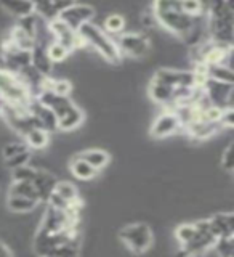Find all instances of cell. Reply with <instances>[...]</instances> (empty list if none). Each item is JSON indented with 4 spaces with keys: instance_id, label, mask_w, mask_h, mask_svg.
<instances>
[{
    "instance_id": "cell-33",
    "label": "cell",
    "mask_w": 234,
    "mask_h": 257,
    "mask_svg": "<svg viewBox=\"0 0 234 257\" xmlns=\"http://www.w3.org/2000/svg\"><path fill=\"white\" fill-rule=\"evenodd\" d=\"M24 151H31V150L28 148L26 142H8V143L5 145V147H4V150H2V153H4V159L13 158V156H16V155H21V153H24Z\"/></svg>"
},
{
    "instance_id": "cell-4",
    "label": "cell",
    "mask_w": 234,
    "mask_h": 257,
    "mask_svg": "<svg viewBox=\"0 0 234 257\" xmlns=\"http://www.w3.org/2000/svg\"><path fill=\"white\" fill-rule=\"evenodd\" d=\"M77 32L84 37V40L87 42V47L93 48V50L96 53H100L108 63L117 64V63H120V60H122V55L119 52L116 40L111 36H108L101 26H96L93 23H87Z\"/></svg>"
},
{
    "instance_id": "cell-7",
    "label": "cell",
    "mask_w": 234,
    "mask_h": 257,
    "mask_svg": "<svg viewBox=\"0 0 234 257\" xmlns=\"http://www.w3.org/2000/svg\"><path fill=\"white\" fill-rule=\"evenodd\" d=\"M0 114L7 125L21 137H26L32 128H37L34 117L31 116L29 106H13V104L0 103Z\"/></svg>"
},
{
    "instance_id": "cell-5",
    "label": "cell",
    "mask_w": 234,
    "mask_h": 257,
    "mask_svg": "<svg viewBox=\"0 0 234 257\" xmlns=\"http://www.w3.org/2000/svg\"><path fill=\"white\" fill-rule=\"evenodd\" d=\"M34 95L26 82L13 72L0 68V103L13 106H29Z\"/></svg>"
},
{
    "instance_id": "cell-37",
    "label": "cell",
    "mask_w": 234,
    "mask_h": 257,
    "mask_svg": "<svg viewBox=\"0 0 234 257\" xmlns=\"http://www.w3.org/2000/svg\"><path fill=\"white\" fill-rule=\"evenodd\" d=\"M218 125L221 128H232V125H234V109L232 108L223 109L221 117L218 120Z\"/></svg>"
},
{
    "instance_id": "cell-29",
    "label": "cell",
    "mask_w": 234,
    "mask_h": 257,
    "mask_svg": "<svg viewBox=\"0 0 234 257\" xmlns=\"http://www.w3.org/2000/svg\"><path fill=\"white\" fill-rule=\"evenodd\" d=\"M52 193H55V195H58L60 198H63L66 203H71L72 199H76L79 196L77 188L71 182H56Z\"/></svg>"
},
{
    "instance_id": "cell-18",
    "label": "cell",
    "mask_w": 234,
    "mask_h": 257,
    "mask_svg": "<svg viewBox=\"0 0 234 257\" xmlns=\"http://www.w3.org/2000/svg\"><path fill=\"white\" fill-rule=\"evenodd\" d=\"M71 2H56V0H48V2H36V15L42 21L50 23L60 16V13L69 5Z\"/></svg>"
},
{
    "instance_id": "cell-15",
    "label": "cell",
    "mask_w": 234,
    "mask_h": 257,
    "mask_svg": "<svg viewBox=\"0 0 234 257\" xmlns=\"http://www.w3.org/2000/svg\"><path fill=\"white\" fill-rule=\"evenodd\" d=\"M207 220L215 238L234 236V214L232 212H218Z\"/></svg>"
},
{
    "instance_id": "cell-12",
    "label": "cell",
    "mask_w": 234,
    "mask_h": 257,
    "mask_svg": "<svg viewBox=\"0 0 234 257\" xmlns=\"http://www.w3.org/2000/svg\"><path fill=\"white\" fill-rule=\"evenodd\" d=\"M152 80L173 88H196L192 71H180L172 68H160L154 72Z\"/></svg>"
},
{
    "instance_id": "cell-28",
    "label": "cell",
    "mask_w": 234,
    "mask_h": 257,
    "mask_svg": "<svg viewBox=\"0 0 234 257\" xmlns=\"http://www.w3.org/2000/svg\"><path fill=\"white\" fill-rule=\"evenodd\" d=\"M47 53H48V58H50V61L53 64L55 63H63L71 55V52L68 50L66 47L58 44V42H55V40H52V42L47 45Z\"/></svg>"
},
{
    "instance_id": "cell-10",
    "label": "cell",
    "mask_w": 234,
    "mask_h": 257,
    "mask_svg": "<svg viewBox=\"0 0 234 257\" xmlns=\"http://www.w3.org/2000/svg\"><path fill=\"white\" fill-rule=\"evenodd\" d=\"M180 131H181V122H180L178 114H176V111L165 109L154 119V122H152L149 128V134L152 139L162 140V139H167V137L175 135Z\"/></svg>"
},
{
    "instance_id": "cell-38",
    "label": "cell",
    "mask_w": 234,
    "mask_h": 257,
    "mask_svg": "<svg viewBox=\"0 0 234 257\" xmlns=\"http://www.w3.org/2000/svg\"><path fill=\"white\" fill-rule=\"evenodd\" d=\"M0 257H13V252L10 251V247L4 243H0Z\"/></svg>"
},
{
    "instance_id": "cell-14",
    "label": "cell",
    "mask_w": 234,
    "mask_h": 257,
    "mask_svg": "<svg viewBox=\"0 0 234 257\" xmlns=\"http://www.w3.org/2000/svg\"><path fill=\"white\" fill-rule=\"evenodd\" d=\"M47 45L44 40L36 39V44L31 50V68L40 76H50L55 64L48 58L47 53Z\"/></svg>"
},
{
    "instance_id": "cell-24",
    "label": "cell",
    "mask_w": 234,
    "mask_h": 257,
    "mask_svg": "<svg viewBox=\"0 0 234 257\" xmlns=\"http://www.w3.org/2000/svg\"><path fill=\"white\" fill-rule=\"evenodd\" d=\"M207 77L220 82L232 84V69L229 64H215V66H207Z\"/></svg>"
},
{
    "instance_id": "cell-9",
    "label": "cell",
    "mask_w": 234,
    "mask_h": 257,
    "mask_svg": "<svg viewBox=\"0 0 234 257\" xmlns=\"http://www.w3.org/2000/svg\"><path fill=\"white\" fill-rule=\"evenodd\" d=\"M232 88H234L232 84L207 79L200 90L205 95V98L210 101V104L220 109H226V108H232V93H234Z\"/></svg>"
},
{
    "instance_id": "cell-17",
    "label": "cell",
    "mask_w": 234,
    "mask_h": 257,
    "mask_svg": "<svg viewBox=\"0 0 234 257\" xmlns=\"http://www.w3.org/2000/svg\"><path fill=\"white\" fill-rule=\"evenodd\" d=\"M183 128L186 131V134L192 140L204 142L210 139V137H213L221 127L218 124L207 122V120H196V122H189L188 125H184Z\"/></svg>"
},
{
    "instance_id": "cell-1",
    "label": "cell",
    "mask_w": 234,
    "mask_h": 257,
    "mask_svg": "<svg viewBox=\"0 0 234 257\" xmlns=\"http://www.w3.org/2000/svg\"><path fill=\"white\" fill-rule=\"evenodd\" d=\"M152 18L156 24L160 28H164L170 34L184 39L191 29L194 28L196 20L189 18L188 15H184L180 8V2H168V0H159V2L152 4Z\"/></svg>"
},
{
    "instance_id": "cell-19",
    "label": "cell",
    "mask_w": 234,
    "mask_h": 257,
    "mask_svg": "<svg viewBox=\"0 0 234 257\" xmlns=\"http://www.w3.org/2000/svg\"><path fill=\"white\" fill-rule=\"evenodd\" d=\"M69 171L71 174L76 177L79 180H84V182H88V180H93L96 175H98V171H95V169L85 163V161L80 158L79 155L72 156L71 161H69Z\"/></svg>"
},
{
    "instance_id": "cell-32",
    "label": "cell",
    "mask_w": 234,
    "mask_h": 257,
    "mask_svg": "<svg viewBox=\"0 0 234 257\" xmlns=\"http://www.w3.org/2000/svg\"><path fill=\"white\" fill-rule=\"evenodd\" d=\"M36 174H37V169L29 166V164H26V166L13 169V171H12V179H13V182H29V183H32Z\"/></svg>"
},
{
    "instance_id": "cell-25",
    "label": "cell",
    "mask_w": 234,
    "mask_h": 257,
    "mask_svg": "<svg viewBox=\"0 0 234 257\" xmlns=\"http://www.w3.org/2000/svg\"><path fill=\"white\" fill-rule=\"evenodd\" d=\"M8 196L28 198V199H34V201H37V203H40L34 185L29 183V182H13L12 187H10V195Z\"/></svg>"
},
{
    "instance_id": "cell-30",
    "label": "cell",
    "mask_w": 234,
    "mask_h": 257,
    "mask_svg": "<svg viewBox=\"0 0 234 257\" xmlns=\"http://www.w3.org/2000/svg\"><path fill=\"white\" fill-rule=\"evenodd\" d=\"M196 233H197V230H196L194 223H183V225H178V227H176L175 238H176V241H178L181 246H184V244H188L189 241L196 236Z\"/></svg>"
},
{
    "instance_id": "cell-6",
    "label": "cell",
    "mask_w": 234,
    "mask_h": 257,
    "mask_svg": "<svg viewBox=\"0 0 234 257\" xmlns=\"http://www.w3.org/2000/svg\"><path fill=\"white\" fill-rule=\"evenodd\" d=\"M119 238L136 255L146 252L152 246V241H154L151 227L143 222L127 225V227L119 231Z\"/></svg>"
},
{
    "instance_id": "cell-3",
    "label": "cell",
    "mask_w": 234,
    "mask_h": 257,
    "mask_svg": "<svg viewBox=\"0 0 234 257\" xmlns=\"http://www.w3.org/2000/svg\"><path fill=\"white\" fill-rule=\"evenodd\" d=\"M37 98L42 101L45 106H48L58 120L60 131H76L84 122V111L80 109L77 104L72 101L69 96H58L52 92L40 93Z\"/></svg>"
},
{
    "instance_id": "cell-8",
    "label": "cell",
    "mask_w": 234,
    "mask_h": 257,
    "mask_svg": "<svg viewBox=\"0 0 234 257\" xmlns=\"http://www.w3.org/2000/svg\"><path fill=\"white\" fill-rule=\"evenodd\" d=\"M120 55L130 58H143L151 52V39L141 32H125L116 40Z\"/></svg>"
},
{
    "instance_id": "cell-20",
    "label": "cell",
    "mask_w": 234,
    "mask_h": 257,
    "mask_svg": "<svg viewBox=\"0 0 234 257\" xmlns=\"http://www.w3.org/2000/svg\"><path fill=\"white\" fill-rule=\"evenodd\" d=\"M0 7L8 15L15 16L16 20L26 18V16L34 15L36 12V2H23V0H8V2L0 4Z\"/></svg>"
},
{
    "instance_id": "cell-27",
    "label": "cell",
    "mask_w": 234,
    "mask_h": 257,
    "mask_svg": "<svg viewBox=\"0 0 234 257\" xmlns=\"http://www.w3.org/2000/svg\"><path fill=\"white\" fill-rule=\"evenodd\" d=\"M180 8L184 15H188L192 20H199L205 15L207 5L197 0H188V2H180Z\"/></svg>"
},
{
    "instance_id": "cell-22",
    "label": "cell",
    "mask_w": 234,
    "mask_h": 257,
    "mask_svg": "<svg viewBox=\"0 0 234 257\" xmlns=\"http://www.w3.org/2000/svg\"><path fill=\"white\" fill-rule=\"evenodd\" d=\"M29 150H44L50 143V134L45 132L44 128H32V131L24 137Z\"/></svg>"
},
{
    "instance_id": "cell-31",
    "label": "cell",
    "mask_w": 234,
    "mask_h": 257,
    "mask_svg": "<svg viewBox=\"0 0 234 257\" xmlns=\"http://www.w3.org/2000/svg\"><path fill=\"white\" fill-rule=\"evenodd\" d=\"M218 257H234V236L216 238L213 247Z\"/></svg>"
},
{
    "instance_id": "cell-11",
    "label": "cell",
    "mask_w": 234,
    "mask_h": 257,
    "mask_svg": "<svg viewBox=\"0 0 234 257\" xmlns=\"http://www.w3.org/2000/svg\"><path fill=\"white\" fill-rule=\"evenodd\" d=\"M95 16V8L92 5L87 4H69L64 10L60 13L58 18L66 23L69 28H72L74 31H79L80 28L87 23H92Z\"/></svg>"
},
{
    "instance_id": "cell-36",
    "label": "cell",
    "mask_w": 234,
    "mask_h": 257,
    "mask_svg": "<svg viewBox=\"0 0 234 257\" xmlns=\"http://www.w3.org/2000/svg\"><path fill=\"white\" fill-rule=\"evenodd\" d=\"M232 166H234V145L229 143L221 155V167L226 172H232Z\"/></svg>"
},
{
    "instance_id": "cell-2",
    "label": "cell",
    "mask_w": 234,
    "mask_h": 257,
    "mask_svg": "<svg viewBox=\"0 0 234 257\" xmlns=\"http://www.w3.org/2000/svg\"><path fill=\"white\" fill-rule=\"evenodd\" d=\"M207 36L216 44L232 45L234 37V13L228 2H215L207 5Z\"/></svg>"
},
{
    "instance_id": "cell-35",
    "label": "cell",
    "mask_w": 234,
    "mask_h": 257,
    "mask_svg": "<svg viewBox=\"0 0 234 257\" xmlns=\"http://www.w3.org/2000/svg\"><path fill=\"white\" fill-rule=\"evenodd\" d=\"M29 159H31V151H24V153H21V155H16L13 158L5 159V166L10 169V171H13V169H16V167L29 164Z\"/></svg>"
},
{
    "instance_id": "cell-23",
    "label": "cell",
    "mask_w": 234,
    "mask_h": 257,
    "mask_svg": "<svg viewBox=\"0 0 234 257\" xmlns=\"http://www.w3.org/2000/svg\"><path fill=\"white\" fill-rule=\"evenodd\" d=\"M39 206L37 201L34 199H28V198H20V196H8L7 199V207L10 209L12 212H18V214H26L34 211Z\"/></svg>"
},
{
    "instance_id": "cell-34",
    "label": "cell",
    "mask_w": 234,
    "mask_h": 257,
    "mask_svg": "<svg viewBox=\"0 0 234 257\" xmlns=\"http://www.w3.org/2000/svg\"><path fill=\"white\" fill-rule=\"evenodd\" d=\"M72 92V84L68 79H55L53 80V87H52V93L58 95V96H69Z\"/></svg>"
},
{
    "instance_id": "cell-21",
    "label": "cell",
    "mask_w": 234,
    "mask_h": 257,
    "mask_svg": "<svg viewBox=\"0 0 234 257\" xmlns=\"http://www.w3.org/2000/svg\"><path fill=\"white\" fill-rule=\"evenodd\" d=\"M79 156L82 158L85 163L90 164L95 171H103L104 167H106L109 164V161H111V156H109V153L108 151H104V150H98V148H92V150H85L82 153H79Z\"/></svg>"
},
{
    "instance_id": "cell-16",
    "label": "cell",
    "mask_w": 234,
    "mask_h": 257,
    "mask_svg": "<svg viewBox=\"0 0 234 257\" xmlns=\"http://www.w3.org/2000/svg\"><path fill=\"white\" fill-rule=\"evenodd\" d=\"M56 182L58 180H56V177L52 172L45 171V169H37V174L34 177V180H32V185H34L40 203H47V199L52 195Z\"/></svg>"
},
{
    "instance_id": "cell-13",
    "label": "cell",
    "mask_w": 234,
    "mask_h": 257,
    "mask_svg": "<svg viewBox=\"0 0 234 257\" xmlns=\"http://www.w3.org/2000/svg\"><path fill=\"white\" fill-rule=\"evenodd\" d=\"M29 111L31 116L34 117L37 128H44L48 134L58 131V120H56L53 111L48 106H45L39 98H32V101L29 103Z\"/></svg>"
},
{
    "instance_id": "cell-26",
    "label": "cell",
    "mask_w": 234,
    "mask_h": 257,
    "mask_svg": "<svg viewBox=\"0 0 234 257\" xmlns=\"http://www.w3.org/2000/svg\"><path fill=\"white\" fill-rule=\"evenodd\" d=\"M104 32L109 36V34H122L124 29H125V18L124 15L120 13H112V15H108L106 18H104Z\"/></svg>"
}]
</instances>
